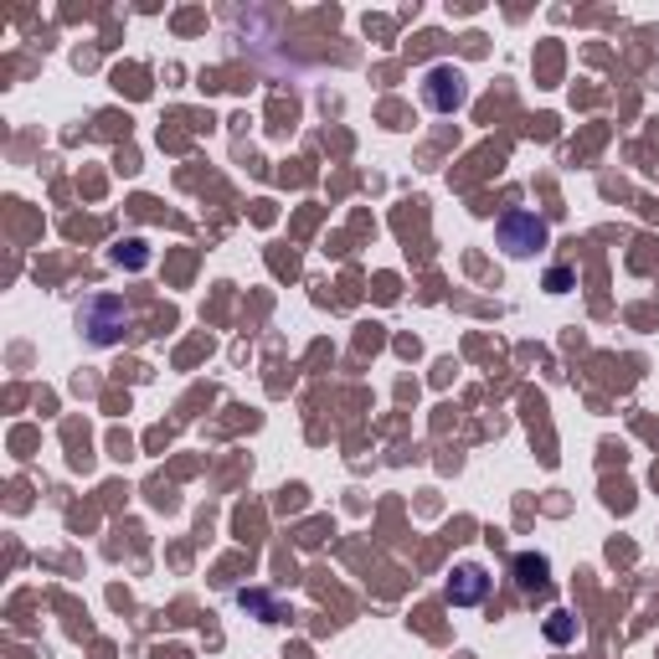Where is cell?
Returning a JSON list of instances; mask_svg holds the SVG:
<instances>
[{"label": "cell", "instance_id": "4", "mask_svg": "<svg viewBox=\"0 0 659 659\" xmlns=\"http://www.w3.org/2000/svg\"><path fill=\"white\" fill-rule=\"evenodd\" d=\"M444 598H448V608H480L489 598V572L480 562H459L448 572Z\"/></svg>", "mask_w": 659, "mask_h": 659}, {"label": "cell", "instance_id": "1", "mask_svg": "<svg viewBox=\"0 0 659 659\" xmlns=\"http://www.w3.org/2000/svg\"><path fill=\"white\" fill-rule=\"evenodd\" d=\"M129 325H135V314H129V304L114 299V294H94V299L78 310V330L94 340V346H119V340L129 335Z\"/></svg>", "mask_w": 659, "mask_h": 659}, {"label": "cell", "instance_id": "5", "mask_svg": "<svg viewBox=\"0 0 659 659\" xmlns=\"http://www.w3.org/2000/svg\"><path fill=\"white\" fill-rule=\"evenodd\" d=\"M510 577H515V587H521V593H546V587H551V562H546L542 551H515Z\"/></svg>", "mask_w": 659, "mask_h": 659}, {"label": "cell", "instance_id": "8", "mask_svg": "<svg viewBox=\"0 0 659 659\" xmlns=\"http://www.w3.org/2000/svg\"><path fill=\"white\" fill-rule=\"evenodd\" d=\"M114 263H119V269H145V263H150V252H145L139 237H129V243H119V248H114Z\"/></svg>", "mask_w": 659, "mask_h": 659}, {"label": "cell", "instance_id": "9", "mask_svg": "<svg viewBox=\"0 0 659 659\" xmlns=\"http://www.w3.org/2000/svg\"><path fill=\"white\" fill-rule=\"evenodd\" d=\"M572 289V269H551L546 273V294H567Z\"/></svg>", "mask_w": 659, "mask_h": 659}, {"label": "cell", "instance_id": "6", "mask_svg": "<svg viewBox=\"0 0 659 659\" xmlns=\"http://www.w3.org/2000/svg\"><path fill=\"white\" fill-rule=\"evenodd\" d=\"M237 602H243L248 613H258L263 623H284V602L269 598V593H258V587H243V593H237Z\"/></svg>", "mask_w": 659, "mask_h": 659}, {"label": "cell", "instance_id": "3", "mask_svg": "<svg viewBox=\"0 0 659 659\" xmlns=\"http://www.w3.org/2000/svg\"><path fill=\"white\" fill-rule=\"evenodd\" d=\"M423 103L433 114H459L469 103V78L453 67V62H438L423 73Z\"/></svg>", "mask_w": 659, "mask_h": 659}, {"label": "cell", "instance_id": "2", "mask_svg": "<svg viewBox=\"0 0 659 659\" xmlns=\"http://www.w3.org/2000/svg\"><path fill=\"white\" fill-rule=\"evenodd\" d=\"M546 237H551V227L536 212H525V207H510L495 222V243L505 248V258H531V252L546 248Z\"/></svg>", "mask_w": 659, "mask_h": 659}, {"label": "cell", "instance_id": "7", "mask_svg": "<svg viewBox=\"0 0 659 659\" xmlns=\"http://www.w3.org/2000/svg\"><path fill=\"white\" fill-rule=\"evenodd\" d=\"M546 639H551V644H572V639H577V619H572L567 608L546 613Z\"/></svg>", "mask_w": 659, "mask_h": 659}]
</instances>
